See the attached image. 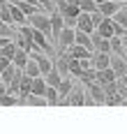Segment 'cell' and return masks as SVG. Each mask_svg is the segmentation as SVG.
Returning <instances> with one entry per match:
<instances>
[{"mask_svg": "<svg viewBox=\"0 0 127 134\" xmlns=\"http://www.w3.org/2000/svg\"><path fill=\"white\" fill-rule=\"evenodd\" d=\"M42 76H44V81H46V86H56V88H58V83L62 81V76H60V72H58L56 67H53V69H49V72L42 74Z\"/></svg>", "mask_w": 127, "mask_h": 134, "instance_id": "obj_17", "label": "cell"}, {"mask_svg": "<svg viewBox=\"0 0 127 134\" xmlns=\"http://www.w3.org/2000/svg\"><path fill=\"white\" fill-rule=\"evenodd\" d=\"M30 83H32V76H28L26 72L21 74V81H19V102H21V97H26V95L30 93Z\"/></svg>", "mask_w": 127, "mask_h": 134, "instance_id": "obj_12", "label": "cell"}, {"mask_svg": "<svg viewBox=\"0 0 127 134\" xmlns=\"http://www.w3.org/2000/svg\"><path fill=\"white\" fill-rule=\"evenodd\" d=\"M7 93V86H5V83H2V81H0V97H2V95Z\"/></svg>", "mask_w": 127, "mask_h": 134, "instance_id": "obj_25", "label": "cell"}, {"mask_svg": "<svg viewBox=\"0 0 127 134\" xmlns=\"http://www.w3.org/2000/svg\"><path fill=\"white\" fill-rule=\"evenodd\" d=\"M72 44H74V28L65 26L62 30H60V35H58L56 40V46H58V53H62V51H67Z\"/></svg>", "mask_w": 127, "mask_h": 134, "instance_id": "obj_3", "label": "cell"}, {"mask_svg": "<svg viewBox=\"0 0 127 134\" xmlns=\"http://www.w3.org/2000/svg\"><path fill=\"white\" fill-rule=\"evenodd\" d=\"M76 30H83V32H93L95 30V23H93V19H90V12H79L76 16Z\"/></svg>", "mask_w": 127, "mask_h": 134, "instance_id": "obj_6", "label": "cell"}, {"mask_svg": "<svg viewBox=\"0 0 127 134\" xmlns=\"http://www.w3.org/2000/svg\"><path fill=\"white\" fill-rule=\"evenodd\" d=\"M113 21L127 28V5H125V7H118V12L113 14Z\"/></svg>", "mask_w": 127, "mask_h": 134, "instance_id": "obj_21", "label": "cell"}, {"mask_svg": "<svg viewBox=\"0 0 127 134\" xmlns=\"http://www.w3.org/2000/svg\"><path fill=\"white\" fill-rule=\"evenodd\" d=\"M118 0H104V2H99L97 5V9L102 12V16H113V14L118 12Z\"/></svg>", "mask_w": 127, "mask_h": 134, "instance_id": "obj_11", "label": "cell"}, {"mask_svg": "<svg viewBox=\"0 0 127 134\" xmlns=\"http://www.w3.org/2000/svg\"><path fill=\"white\" fill-rule=\"evenodd\" d=\"M0 35H5V37H12V35H14L12 26H7V23H2V21H0Z\"/></svg>", "mask_w": 127, "mask_h": 134, "instance_id": "obj_24", "label": "cell"}, {"mask_svg": "<svg viewBox=\"0 0 127 134\" xmlns=\"http://www.w3.org/2000/svg\"><path fill=\"white\" fill-rule=\"evenodd\" d=\"M14 51H16V42H5V44H2V46H0V55H5V58H9V60H12V58H14Z\"/></svg>", "mask_w": 127, "mask_h": 134, "instance_id": "obj_18", "label": "cell"}, {"mask_svg": "<svg viewBox=\"0 0 127 134\" xmlns=\"http://www.w3.org/2000/svg\"><path fill=\"white\" fill-rule=\"evenodd\" d=\"M28 58H30V53L26 51V49H21V46H16V51H14V58H12V63H14L19 69H23V65L28 63Z\"/></svg>", "mask_w": 127, "mask_h": 134, "instance_id": "obj_13", "label": "cell"}, {"mask_svg": "<svg viewBox=\"0 0 127 134\" xmlns=\"http://www.w3.org/2000/svg\"><path fill=\"white\" fill-rule=\"evenodd\" d=\"M113 72H116V76L120 79V76H125V55H118V53H111V63H109Z\"/></svg>", "mask_w": 127, "mask_h": 134, "instance_id": "obj_10", "label": "cell"}, {"mask_svg": "<svg viewBox=\"0 0 127 134\" xmlns=\"http://www.w3.org/2000/svg\"><path fill=\"white\" fill-rule=\"evenodd\" d=\"M65 28V21H62V14L58 12V9H51V40L56 44L58 35H60V30Z\"/></svg>", "mask_w": 127, "mask_h": 134, "instance_id": "obj_5", "label": "cell"}, {"mask_svg": "<svg viewBox=\"0 0 127 134\" xmlns=\"http://www.w3.org/2000/svg\"><path fill=\"white\" fill-rule=\"evenodd\" d=\"M67 55H72V58H76V60H85V58H93V51L88 49V46H81V44H72L70 49H67Z\"/></svg>", "mask_w": 127, "mask_h": 134, "instance_id": "obj_7", "label": "cell"}, {"mask_svg": "<svg viewBox=\"0 0 127 134\" xmlns=\"http://www.w3.org/2000/svg\"><path fill=\"white\" fill-rule=\"evenodd\" d=\"M72 86H74V81H72V76H65V79L60 81V83H58V97H60V99H62V97H67V95H70V90H72Z\"/></svg>", "mask_w": 127, "mask_h": 134, "instance_id": "obj_14", "label": "cell"}, {"mask_svg": "<svg viewBox=\"0 0 127 134\" xmlns=\"http://www.w3.org/2000/svg\"><path fill=\"white\" fill-rule=\"evenodd\" d=\"M0 107H19V97L14 93H5L0 97Z\"/></svg>", "mask_w": 127, "mask_h": 134, "instance_id": "obj_19", "label": "cell"}, {"mask_svg": "<svg viewBox=\"0 0 127 134\" xmlns=\"http://www.w3.org/2000/svg\"><path fill=\"white\" fill-rule=\"evenodd\" d=\"M125 74H127V55H125Z\"/></svg>", "mask_w": 127, "mask_h": 134, "instance_id": "obj_28", "label": "cell"}, {"mask_svg": "<svg viewBox=\"0 0 127 134\" xmlns=\"http://www.w3.org/2000/svg\"><path fill=\"white\" fill-rule=\"evenodd\" d=\"M79 9L81 12H95L97 9V2L95 0H79Z\"/></svg>", "mask_w": 127, "mask_h": 134, "instance_id": "obj_23", "label": "cell"}, {"mask_svg": "<svg viewBox=\"0 0 127 134\" xmlns=\"http://www.w3.org/2000/svg\"><path fill=\"white\" fill-rule=\"evenodd\" d=\"M123 49H125V55H127V32L123 35Z\"/></svg>", "mask_w": 127, "mask_h": 134, "instance_id": "obj_26", "label": "cell"}, {"mask_svg": "<svg viewBox=\"0 0 127 134\" xmlns=\"http://www.w3.org/2000/svg\"><path fill=\"white\" fill-rule=\"evenodd\" d=\"M23 72H26L28 76H39V65H37L32 58H28V63L23 65Z\"/></svg>", "mask_w": 127, "mask_h": 134, "instance_id": "obj_20", "label": "cell"}, {"mask_svg": "<svg viewBox=\"0 0 127 134\" xmlns=\"http://www.w3.org/2000/svg\"><path fill=\"white\" fill-rule=\"evenodd\" d=\"M9 40H12V37H5V35H0V46H2L5 42H9Z\"/></svg>", "mask_w": 127, "mask_h": 134, "instance_id": "obj_27", "label": "cell"}, {"mask_svg": "<svg viewBox=\"0 0 127 134\" xmlns=\"http://www.w3.org/2000/svg\"><path fill=\"white\" fill-rule=\"evenodd\" d=\"M67 104L70 107H85V90L81 86H72L70 95H67Z\"/></svg>", "mask_w": 127, "mask_h": 134, "instance_id": "obj_4", "label": "cell"}, {"mask_svg": "<svg viewBox=\"0 0 127 134\" xmlns=\"http://www.w3.org/2000/svg\"><path fill=\"white\" fill-rule=\"evenodd\" d=\"M30 58L39 65V74H46L49 69H53V58L49 53H44V51H39V49H32L30 51Z\"/></svg>", "mask_w": 127, "mask_h": 134, "instance_id": "obj_2", "label": "cell"}, {"mask_svg": "<svg viewBox=\"0 0 127 134\" xmlns=\"http://www.w3.org/2000/svg\"><path fill=\"white\" fill-rule=\"evenodd\" d=\"M95 30H97V35H102V37H111V35H116V32H113V19L111 16H102V21L95 26Z\"/></svg>", "mask_w": 127, "mask_h": 134, "instance_id": "obj_8", "label": "cell"}, {"mask_svg": "<svg viewBox=\"0 0 127 134\" xmlns=\"http://www.w3.org/2000/svg\"><path fill=\"white\" fill-rule=\"evenodd\" d=\"M44 97H46V107H58V90L56 86H46V90H44Z\"/></svg>", "mask_w": 127, "mask_h": 134, "instance_id": "obj_15", "label": "cell"}, {"mask_svg": "<svg viewBox=\"0 0 127 134\" xmlns=\"http://www.w3.org/2000/svg\"><path fill=\"white\" fill-rule=\"evenodd\" d=\"M12 2H16V0H12ZM16 5L21 7V12L26 14V16H30V14H35V12H37V9H39L37 5H30V2H16Z\"/></svg>", "mask_w": 127, "mask_h": 134, "instance_id": "obj_22", "label": "cell"}, {"mask_svg": "<svg viewBox=\"0 0 127 134\" xmlns=\"http://www.w3.org/2000/svg\"><path fill=\"white\" fill-rule=\"evenodd\" d=\"M109 42H111V53L125 55V49H123V35H111Z\"/></svg>", "mask_w": 127, "mask_h": 134, "instance_id": "obj_16", "label": "cell"}, {"mask_svg": "<svg viewBox=\"0 0 127 134\" xmlns=\"http://www.w3.org/2000/svg\"><path fill=\"white\" fill-rule=\"evenodd\" d=\"M95 2H97V5H99V2H104V0H95Z\"/></svg>", "mask_w": 127, "mask_h": 134, "instance_id": "obj_29", "label": "cell"}, {"mask_svg": "<svg viewBox=\"0 0 127 134\" xmlns=\"http://www.w3.org/2000/svg\"><path fill=\"white\" fill-rule=\"evenodd\" d=\"M9 14H12V26H23L28 23V16L21 12V7L16 2H9Z\"/></svg>", "mask_w": 127, "mask_h": 134, "instance_id": "obj_9", "label": "cell"}, {"mask_svg": "<svg viewBox=\"0 0 127 134\" xmlns=\"http://www.w3.org/2000/svg\"><path fill=\"white\" fill-rule=\"evenodd\" d=\"M28 23L32 28H37V30H42L46 37L51 35V14H44V9H37L35 14H30Z\"/></svg>", "mask_w": 127, "mask_h": 134, "instance_id": "obj_1", "label": "cell"}]
</instances>
